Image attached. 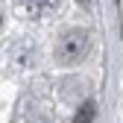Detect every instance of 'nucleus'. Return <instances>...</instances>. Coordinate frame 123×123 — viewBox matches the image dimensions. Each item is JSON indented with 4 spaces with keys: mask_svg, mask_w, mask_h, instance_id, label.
I'll return each mask as SVG.
<instances>
[{
    "mask_svg": "<svg viewBox=\"0 0 123 123\" xmlns=\"http://www.w3.org/2000/svg\"><path fill=\"white\" fill-rule=\"evenodd\" d=\"M91 50V35L85 29H65V32H59L56 38V47H53V56L59 65H76V62H82Z\"/></svg>",
    "mask_w": 123,
    "mask_h": 123,
    "instance_id": "obj_1",
    "label": "nucleus"
},
{
    "mask_svg": "<svg viewBox=\"0 0 123 123\" xmlns=\"http://www.w3.org/2000/svg\"><path fill=\"white\" fill-rule=\"evenodd\" d=\"M56 6H59V0H15V9L24 18H41V15H47Z\"/></svg>",
    "mask_w": 123,
    "mask_h": 123,
    "instance_id": "obj_2",
    "label": "nucleus"
},
{
    "mask_svg": "<svg viewBox=\"0 0 123 123\" xmlns=\"http://www.w3.org/2000/svg\"><path fill=\"white\" fill-rule=\"evenodd\" d=\"M94 117H97V105H94V100H85L79 109H76L73 123H94Z\"/></svg>",
    "mask_w": 123,
    "mask_h": 123,
    "instance_id": "obj_3",
    "label": "nucleus"
}]
</instances>
